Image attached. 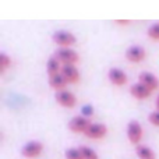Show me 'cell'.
<instances>
[{
	"label": "cell",
	"instance_id": "cell-1",
	"mask_svg": "<svg viewBox=\"0 0 159 159\" xmlns=\"http://www.w3.org/2000/svg\"><path fill=\"white\" fill-rule=\"evenodd\" d=\"M52 38L60 48H70L75 42V36L73 35L70 31H66V30L55 31L53 35H52Z\"/></svg>",
	"mask_w": 159,
	"mask_h": 159
},
{
	"label": "cell",
	"instance_id": "cell-2",
	"mask_svg": "<svg viewBox=\"0 0 159 159\" xmlns=\"http://www.w3.org/2000/svg\"><path fill=\"white\" fill-rule=\"evenodd\" d=\"M127 138L131 144L140 145V141L143 138V127L137 120H131L127 124Z\"/></svg>",
	"mask_w": 159,
	"mask_h": 159
},
{
	"label": "cell",
	"instance_id": "cell-3",
	"mask_svg": "<svg viewBox=\"0 0 159 159\" xmlns=\"http://www.w3.org/2000/svg\"><path fill=\"white\" fill-rule=\"evenodd\" d=\"M43 151V145L39 141H28L21 149V155L27 159H35Z\"/></svg>",
	"mask_w": 159,
	"mask_h": 159
},
{
	"label": "cell",
	"instance_id": "cell-4",
	"mask_svg": "<svg viewBox=\"0 0 159 159\" xmlns=\"http://www.w3.org/2000/svg\"><path fill=\"white\" fill-rule=\"evenodd\" d=\"M55 56L61 64H74L78 60V55L71 48H59L55 52Z\"/></svg>",
	"mask_w": 159,
	"mask_h": 159
},
{
	"label": "cell",
	"instance_id": "cell-5",
	"mask_svg": "<svg viewBox=\"0 0 159 159\" xmlns=\"http://www.w3.org/2000/svg\"><path fill=\"white\" fill-rule=\"evenodd\" d=\"M89 124H91L89 119L82 115H78V116H74V117L70 119L69 129L71 130L73 133H85L87 129L89 127Z\"/></svg>",
	"mask_w": 159,
	"mask_h": 159
},
{
	"label": "cell",
	"instance_id": "cell-6",
	"mask_svg": "<svg viewBox=\"0 0 159 159\" xmlns=\"http://www.w3.org/2000/svg\"><path fill=\"white\" fill-rule=\"evenodd\" d=\"M106 133L107 129L103 123H91L84 134L85 137L91 138V140H99V138H103L106 135Z\"/></svg>",
	"mask_w": 159,
	"mask_h": 159
},
{
	"label": "cell",
	"instance_id": "cell-7",
	"mask_svg": "<svg viewBox=\"0 0 159 159\" xmlns=\"http://www.w3.org/2000/svg\"><path fill=\"white\" fill-rule=\"evenodd\" d=\"M56 101L64 107H73L75 105V96L71 91L69 89H61L56 92Z\"/></svg>",
	"mask_w": 159,
	"mask_h": 159
},
{
	"label": "cell",
	"instance_id": "cell-8",
	"mask_svg": "<svg viewBox=\"0 0 159 159\" xmlns=\"http://www.w3.org/2000/svg\"><path fill=\"white\" fill-rule=\"evenodd\" d=\"M126 57L127 60L130 61H141L144 57H145V50L143 49L141 46H138V45H131V46H129L126 49Z\"/></svg>",
	"mask_w": 159,
	"mask_h": 159
},
{
	"label": "cell",
	"instance_id": "cell-9",
	"mask_svg": "<svg viewBox=\"0 0 159 159\" xmlns=\"http://www.w3.org/2000/svg\"><path fill=\"white\" fill-rule=\"evenodd\" d=\"M130 93L137 99H145L151 95V89L147 88L143 82L138 81V82H134V84L130 85Z\"/></svg>",
	"mask_w": 159,
	"mask_h": 159
},
{
	"label": "cell",
	"instance_id": "cell-10",
	"mask_svg": "<svg viewBox=\"0 0 159 159\" xmlns=\"http://www.w3.org/2000/svg\"><path fill=\"white\" fill-rule=\"evenodd\" d=\"M60 73L63 74V77L66 78L67 82H77L80 78L78 70L74 64H61Z\"/></svg>",
	"mask_w": 159,
	"mask_h": 159
},
{
	"label": "cell",
	"instance_id": "cell-11",
	"mask_svg": "<svg viewBox=\"0 0 159 159\" xmlns=\"http://www.w3.org/2000/svg\"><path fill=\"white\" fill-rule=\"evenodd\" d=\"M138 80H140V82H143V84L145 85L147 88H149L151 91L157 89V88L159 87V80L157 78V75H154L152 73H149V71L140 73Z\"/></svg>",
	"mask_w": 159,
	"mask_h": 159
},
{
	"label": "cell",
	"instance_id": "cell-12",
	"mask_svg": "<svg viewBox=\"0 0 159 159\" xmlns=\"http://www.w3.org/2000/svg\"><path fill=\"white\" fill-rule=\"evenodd\" d=\"M107 75H109V80L115 85H123V84H126L127 82L126 73H124L123 70H120V69H116V67L110 69L109 71H107Z\"/></svg>",
	"mask_w": 159,
	"mask_h": 159
},
{
	"label": "cell",
	"instance_id": "cell-13",
	"mask_svg": "<svg viewBox=\"0 0 159 159\" xmlns=\"http://www.w3.org/2000/svg\"><path fill=\"white\" fill-rule=\"evenodd\" d=\"M66 78L63 77L61 73H57V74H53V75H49V85L53 88V89H57V91H61V89H66Z\"/></svg>",
	"mask_w": 159,
	"mask_h": 159
},
{
	"label": "cell",
	"instance_id": "cell-14",
	"mask_svg": "<svg viewBox=\"0 0 159 159\" xmlns=\"http://www.w3.org/2000/svg\"><path fill=\"white\" fill-rule=\"evenodd\" d=\"M61 70V64L60 61H59V59L56 57L55 55L50 56L49 59H48L46 61V71L49 75H53V74H57V73H60Z\"/></svg>",
	"mask_w": 159,
	"mask_h": 159
},
{
	"label": "cell",
	"instance_id": "cell-15",
	"mask_svg": "<svg viewBox=\"0 0 159 159\" xmlns=\"http://www.w3.org/2000/svg\"><path fill=\"white\" fill-rule=\"evenodd\" d=\"M135 154H137V157L140 159H155L154 151H152L149 147L143 145V144L135 147Z\"/></svg>",
	"mask_w": 159,
	"mask_h": 159
},
{
	"label": "cell",
	"instance_id": "cell-16",
	"mask_svg": "<svg viewBox=\"0 0 159 159\" xmlns=\"http://www.w3.org/2000/svg\"><path fill=\"white\" fill-rule=\"evenodd\" d=\"M80 151H81L84 159H98V154H96L92 148H89V147H87V145H81L80 147Z\"/></svg>",
	"mask_w": 159,
	"mask_h": 159
},
{
	"label": "cell",
	"instance_id": "cell-17",
	"mask_svg": "<svg viewBox=\"0 0 159 159\" xmlns=\"http://www.w3.org/2000/svg\"><path fill=\"white\" fill-rule=\"evenodd\" d=\"M147 34H148L149 38L152 39H159V22H154L148 27L147 30Z\"/></svg>",
	"mask_w": 159,
	"mask_h": 159
},
{
	"label": "cell",
	"instance_id": "cell-18",
	"mask_svg": "<svg viewBox=\"0 0 159 159\" xmlns=\"http://www.w3.org/2000/svg\"><path fill=\"white\" fill-rule=\"evenodd\" d=\"M11 64V59L7 56V53L2 52L0 53V73H3L8 66Z\"/></svg>",
	"mask_w": 159,
	"mask_h": 159
},
{
	"label": "cell",
	"instance_id": "cell-19",
	"mask_svg": "<svg viewBox=\"0 0 159 159\" xmlns=\"http://www.w3.org/2000/svg\"><path fill=\"white\" fill-rule=\"evenodd\" d=\"M66 159H84L80 148H70L66 151Z\"/></svg>",
	"mask_w": 159,
	"mask_h": 159
},
{
	"label": "cell",
	"instance_id": "cell-20",
	"mask_svg": "<svg viewBox=\"0 0 159 159\" xmlns=\"http://www.w3.org/2000/svg\"><path fill=\"white\" fill-rule=\"evenodd\" d=\"M148 120L149 123H152L154 126H158L159 127V110H154L148 115Z\"/></svg>",
	"mask_w": 159,
	"mask_h": 159
},
{
	"label": "cell",
	"instance_id": "cell-21",
	"mask_svg": "<svg viewBox=\"0 0 159 159\" xmlns=\"http://www.w3.org/2000/svg\"><path fill=\"white\" fill-rule=\"evenodd\" d=\"M93 113V109L91 105H85V106H82V116H85V117H88V116H91Z\"/></svg>",
	"mask_w": 159,
	"mask_h": 159
},
{
	"label": "cell",
	"instance_id": "cell-22",
	"mask_svg": "<svg viewBox=\"0 0 159 159\" xmlns=\"http://www.w3.org/2000/svg\"><path fill=\"white\" fill-rule=\"evenodd\" d=\"M116 22H117V24H129V20H115Z\"/></svg>",
	"mask_w": 159,
	"mask_h": 159
},
{
	"label": "cell",
	"instance_id": "cell-23",
	"mask_svg": "<svg viewBox=\"0 0 159 159\" xmlns=\"http://www.w3.org/2000/svg\"><path fill=\"white\" fill-rule=\"evenodd\" d=\"M157 109L159 110V95L157 96Z\"/></svg>",
	"mask_w": 159,
	"mask_h": 159
}]
</instances>
